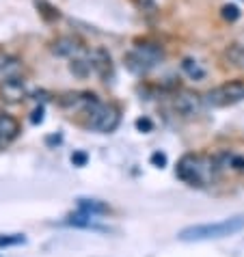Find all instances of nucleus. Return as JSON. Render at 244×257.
<instances>
[{
    "mask_svg": "<svg viewBox=\"0 0 244 257\" xmlns=\"http://www.w3.org/2000/svg\"><path fill=\"white\" fill-rule=\"evenodd\" d=\"M71 162H74L76 167H84V164H87V154H82V152L74 154V156H71Z\"/></svg>",
    "mask_w": 244,
    "mask_h": 257,
    "instance_id": "obj_21",
    "label": "nucleus"
},
{
    "mask_svg": "<svg viewBox=\"0 0 244 257\" xmlns=\"http://www.w3.org/2000/svg\"><path fill=\"white\" fill-rule=\"evenodd\" d=\"M225 59L235 67H244V46L242 44H231L225 50Z\"/></svg>",
    "mask_w": 244,
    "mask_h": 257,
    "instance_id": "obj_14",
    "label": "nucleus"
},
{
    "mask_svg": "<svg viewBox=\"0 0 244 257\" xmlns=\"http://www.w3.org/2000/svg\"><path fill=\"white\" fill-rule=\"evenodd\" d=\"M220 13H222V18H225L227 22H238L240 16H242V13H240V7H235V5H225Z\"/></svg>",
    "mask_w": 244,
    "mask_h": 257,
    "instance_id": "obj_16",
    "label": "nucleus"
},
{
    "mask_svg": "<svg viewBox=\"0 0 244 257\" xmlns=\"http://www.w3.org/2000/svg\"><path fill=\"white\" fill-rule=\"evenodd\" d=\"M136 127H139L141 132H152L154 130V123L147 117H143V119H136Z\"/></svg>",
    "mask_w": 244,
    "mask_h": 257,
    "instance_id": "obj_19",
    "label": "nucleus"
},
{
    "mask_svg": "<svg viewBox=\"0 0 244 257\" xmlns=\"http://www.w3.org/2000/svg\"><path fill=\"white\" fill-rule=\"evenodd\" d=\"M207 106H214V108H222V106H233L244 99V82L242 80H231L225 82L220 87L212 89L205 97Z\"/></svg>",
    "mask_w": 244,
    "mask_h": 257,
    "instance_id": "obj_5",
    "label": "nucleus"
},
{
    "mask_svg": "<svg viewBox=\"0 0 244 257\" xmlns=\"http://www.w3.org/2000/svg\"><path fill=\"white\" fill-rule=\"evenodd\" d=\"M52 52L56 56H65V59H76V56H82V44L74 37H59L52 44Z\"/></svg>",
    "mask_w": 244,
    "mask_h": 257,
    "instance_id": "obj_8",
    "label": "nucleus"
},
{
    "mask_svg": "<svg viewBox=\"0 0 244 257\" xmlns=\"http://www.w3.org/2000/svg\"><path fill=\"white\" fill-rule=\"evenodd\" d=\"M31 121L33 123H41V121H44V108H37L33 112V117H31Z\"/></svg>",
    "mask_w": 244,
    "mask_h": 257,
    "instance_id": "obj_22",
    "label": "nucleus"
},
{
    "mask_svg": "<svg viewBox=\"0 0 244 257\" xmlns=\"http://www.w3.org/2000/svg\"><path fill=\"white\" fill-rule=\"evenodd\" d=\"M78 210L87 212L91 216H99V214H108L110 208L104 201H97V199H78Z\"/></svg>",
    "mask_w": 244,
    "mask_h": 257,
    "instance_id": "obj_12",
    "label": "nucleus"
},
{
    "mask_svg": "<svg viewBox=\"0 0 244 257\" xmlns=\"http://www.w3.org/2000/svg\"><path fill=\"white\" fill-rule=\"evenodd\" d=\"M136 5H139L143 11H147V13L156 11V3H154V0H136Z\"/></svg>",
    "mask_w": 244,
    "mask_h": 257,
    "instance_id": "obj_20",
    "label": "nucleus"
},
{
    "mask_svg": "<svg viewBox=\"0 0 244 257\" xmlns=\"http://www.w3.org/2000/svg\"><path fill=\"white\" fill-rule=\"evenodd\" d=\"M84 125L93 132H99V134H110L119 127V121H121V112L117 106L112 104H104L95 99L87 110H84Z\"/></svg>",
    "mask_w": 244,
    "mask_h": 257,
    "instance_id": "obj_2",
    "label": "nucleus"
},
{
    "mask_svg": "<svg viewBox=\"0 0 244 257\" xmlns=\"http://www.w3.org/2000/svg\"><path fill=\"white\" fill-rule=\"evenodd\" d=\"M244 229V216H231L218 223H201L190 225L177 233V240L182 242H207V240H220L227 235H233Z\"/></svg>",
    "mask_w": 244,
    "mask_h": 257,
    "instance_id": "obj_1",
    "label": "nucleus"
},
{
    "mask_svg": "<svg viewBox=\"0 0 244 257\" xmlns=\"http://www.w3.org/2000/svg\"><path fill=\"white\" fill-rule=\"evenodd\" d=\"M22 76H24L22 61L13 54L0 52V87H3V84H9V82L24 80Z\"/></svg>",
    "mask_w": 244,
    "mask_h": 257,
    "instance_id": "obj_7",
    "label": "nucleus"
},
{
    "mask_svg": "<svg viewBox=\"0 0 244 257\" xmlns=\"http://www.w3.org/2000/svg\"><path fill=\"white\" fill-rule=\"evenodd\" d=\"M0 93H3V99H9V102H20V99L24 97V80L3 84V87H0Z\"/></svg>",
    "mask_w": 244,
    "mask_h": 257,
    "instance_id": "obj_13",
    "label": "nucleus"
},
{
    "mask_svg": "<svg viewBox=\"0 0 244 257\" xmlns=\"http://www.w3.org/2000/svg\"><path fill=\"white\" fill-rule=\"evenodd\" d=\"M149 160H152V164H154V167H158V169L167 167V154H164V152H154Z\"/></svg>",
    "mask_w": 244,
    "mask_h": 257,
    "instance_id": "obj_18",
    "label": "nucleus"
},
{
    "mask_svg": "<svg viewBox=\"0 0 244 257\" xmlns=\"http://www.w3.org/2000/svg\"><path fill=\"white\" fill-rule=\"evenodd\" d=\"M24 242H26V235L24 233H7V235H0V248L18 246V244H24Z\"/></svg>",
    "mask_w": 244,
    "mask_h": 257,
    "instance_id": "obj_15",
    "label": "nucleus"
},
{
    "mask_svg": "<svg viewBox=\"0 0 244 257\" xmlns=\"http://www.w3.org/2000/svg\"><path fill=\"white\" fill-rule=\"evenodd\" d=\"M212 173H214L212 160H205L195 154L184 156V158L177 162V169H175V175L184 184H188V186H205V184L210 182Z\"/></svg>",
    "mask_w": 244,
    "mask_h": 257,
    "instance_id": "obj_3",
    "label": "nucleus"
},
{
    "mask_svg": "<svg viewBox=\"0 0 244 257\" xmlns=\"http://www.w3.org/2000/svg\"><path fill=\"white\" fill-rule=\"evenodd\" d=\"M91 65H93V71H97L104 80H108L112 76V61H110V54L106 50H95L91 56Z\"/></svg>",
    "mask_w": 244,
    "mask_h": 257,
    "instance_id": "obj_10",
    "label": "nucleus"
},
{
    "mask_svg": "<svg viewBox=\"0 0 244 257\" xmlns=\"http://www.w3.org/2000/svg\"><path fill=\"white\" fill-rule=\"evenodd\" d=\"M20 134V123L16 117L0 112V149H5L11 141H16Z\"/></svg>",
    "mask_w": 244,
    "mask_h": 257,
    "instance_id": "obj_9",
    "label": "nucleus"
},
{
    "mask_svg": "<svg viewBox=\"0 0 244 257\" xmlns=\"http://www.w3.org/2000/svg\"><path fill=\"white\" fill-rule=\"evenodd\" d=\"M225 160H227V164H229L231 169H235V171H244V158H242V156L227 154V156H225Z\"/></svg>",
    "mask_w": 244,
    "mask_h": 257,
    "instance_id": "obj_17",
    "label": "nucleus"
},
{
    "mask_svg": "<svg viewBox=\"0 0 244 257\" xmlns=\"http://www.w3.org/2000/svg\"><path fill=\"white\" fill-rule=\"evenodd\" d=\"M162 59H164L162 46L154 44V41H139V44L126 54V65L130 71H134V74H145V71L154 69Z\"/></svg>",
    "mask_w": 244,
    "mask_h": 257,
    "instance_id": "obj_4",
    "label": "nucleus"
},
{
    "mask_svg": "<svg viewBox=\"0 0 244 257\" xmlns=\"http://www.w3.org/2000/svg\"><path fill=\"white\" fill-rule=\"evenodd\" d=\"M203 104H205V99L201 97L199 93L182 91V93H177L175 99H173V110L177 112L179 117L190 119V117H197L199 112L203 110Z\"/></svg>",
    "mask_w": 244,
    "mask_h": 257,
    "instance_id": "obj_6",
    "label": "nucleus"
},
{
    "mask_svg": "<svg viewBox=\"0 0 244 257\" xmlns=\"http://www.w3.org/2000/svg\"><path fill=\"white\" fill-rule=\"evenodd\" d=\"M182 71L190 78V80H195V82H201V80H203V78L207 76L205 67L201 65V63H199L197 59H190V56H186V59H182Z\"/></svg>",
    "mask_w": 244,
    "mask_h": 257,
    "instance_id": "obj_11",
    "label": "nucleus"
}]
</instances>
